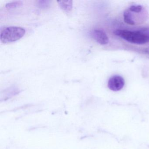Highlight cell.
<instances>
[{"instance_id": "cell-1", "label": "cell", "mask_w": 149, "mask_h": 149, "mask_svg": "<svg viewBox=\"0 0 149 149\" xmlns=\"http://www.w3.org/2000/svg\"><path fill=\"white\" fill-rule=\"evenodd\" d=\"M114 34L128 42L137 45H142L149 42L148 30H130L118 29Z\"/></svg>"}, {"instance_id": "cell-2", "label": "cell", "mask_w": 149, "mask_h": 149, "mask_svg": "<svg viewBox=\"0 0 149 149\" xmlns=\"http://www.w3.org/2000/svg\"><path fill=\"white\" fill-rule=\"evenodd\" d=\"M26 30L23 28L10 26L5 28L1 32L0 40L3 43H9L19 40L24 36Z\"/></svg>"}, {"instance_id": "cell-3", "label": "cell", "mask_w": 149, "mask_h": 149, "mask_svg": "<svg viewBox=\"0 0 149 149\" xmlns=\"http://www.w3.org/2000/svg\"><path fill=\"white\" fill-rule=\"evenodd\" d=\"M125 85V80L123 77L118 75L112 76L109 79L108 88L114 91H119L123 88Z\"/></svg>"}, {"instance_id": "cell-4", "label": "cell", "mask_w": 149, "mask_h": 149, "mask_svg": "<svg viewBox=\"0 0 149 149\" xmlns=\"http://www.w3.org/2000/svg\"><path fill=\"white\" fill-rule=\"evenodd\" d=\"M91 36L99 44L107 45L109 42L108 36L104 31L100 29H95L91 32Z\"/></svg>"}, {"instance_id": "cell-5", "label": "cell", "mask_w": 149, "mask_h": 149, "mask_svg": "<svg viewBox=\"0 0 149 149\" xmlns=\"http://www.w3.org/2000/svg\"><path fill=\"white\" fill-rule=\"evenodd\" d=\"M57 2L62 10L65 13H68L71 12L73 8L72 1H60Z\"/></svg>"}, {"instance_id": "cell-6", "label": "cell", "mask_w": 149, "mask_h": 149, "mask_svg": "<svg viewBox=\"0 0 149 149\" xmlns=\"http://www.w3.org/2000/svg\"><path fill=\"white\" fill-rule=\"evenodd\" d=\"M124 21L125 23L130 25H134L135 22L133 19L132 12L130 10H125L123 13Z\"/></svg>"}, {"instance_id": "cell-7", "label": "cell", "mask_w": 149, "mask_h": 149, "mask_svg": "<svg viewBox=\"0 0 149 149\" xmlns=\"http://www.w3.org/2000/svg\"><path fill=\"white\" fill-rule=\"evenodd\" d=\"M51 1L47 0H40L37 1V6L41 9H47L50 6Z\"/></svg>"}, {"instance_id": "cell-8", "label": "cell", "mask_w": 149, "mask_h": 149, "mask_svg": "<svg viewBox=\"0 0 149 149\" xmlns=\"http://www.w3.org/2000/svg\"><path fill=\"white\" fill-rule=\"evenodd\" d=\"M23 3L22 1H14L9 2L6 5V7L8 9L17 8L22 6Z\"/></svg>"}, {"instance_id": "cell-9", "label": "cell", "mask_w": 149, "mask_h": 149, "mask_svg": "<svg viewBox=\"0 0 149 149\" xmlns=\"http://www.w3.org/2000/svg\"><path fill=\"white\" fill-rule=\"evenodd\" d=\"M129 10L132 13H139L142 12V10H143V7L140 5L132 6L129 8Z\"/></svg>"}, {"instance_id": "cell-10", "label": "cell", "mask_w": 149, "mask_h": 149, "mask_svg": "<svg viewBox=\"0 0 149 149\" xmlns=\"http://www.w3.org/2000/svg\"><path fill=\"white\" fill-rule=\"evenodd\" d=\"M146 54H147L149 55V47L147 48L145 50Z\"/></svg>"}]
</instances>
